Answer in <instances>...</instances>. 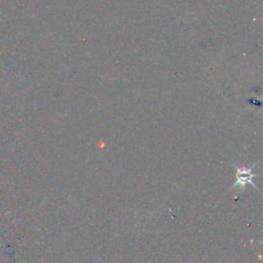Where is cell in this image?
<instances>
[{
    "mask_svg": "<svg viewBox=\"0 0 263 263\" xmlns=\"http://www.w3.org/2000/svg\"><path fill=\"white\" fill-rule=\"evenodd\" d=\"M258 162H259V161H257L256 163H253V164L250 165V166H238V165H236V164H234V163H231L232 167L235 170V182H234V184L229 188L228 191L234 189L235 187H238V188H240L241 191H243L245 188H246V186H247L248 184H250V185H251L252 187H254L259 193H261L259 187H258V186L255 184V182L253 181L255 177H258V176H259V174H255V173L253 172L254 167L257 165Z\"/></svg>",
    "mask_w": 263,
    "mask_h": 263,
    "instance_id": "cell-1",
    "label": "cell"
}]
</instances>
